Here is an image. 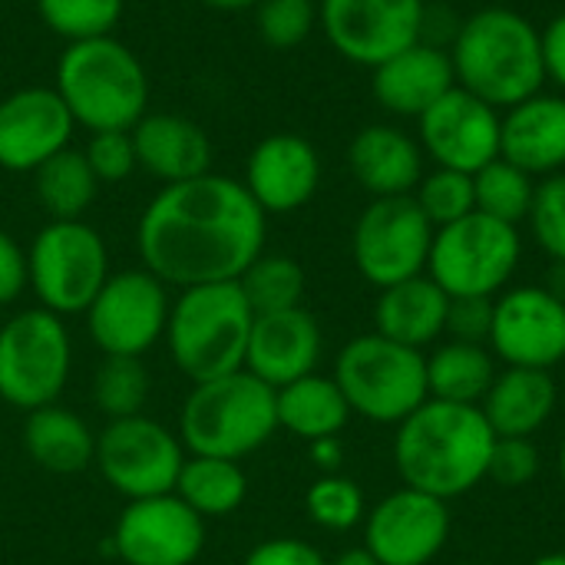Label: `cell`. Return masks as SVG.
I'll return each instance as SVG.
<instances>
[{
    "label": "cell",
    "mask_w": 565,
    "mask_h": 565,
    "mask_svg": "<svg viewBox=\"0 0 565 565\" xmlns=\"http://www.w3.org/2000/svg\"><path fill=\"white\" fill-rule=\"evenodd\" d=\"M503 113L480 96L454 86L417 119V142L424 156L440 169L477 175L500 159Z\"/></svg>",
    "instance_id": "cell-15"
},
{
    "label": "cell",
    "mask_w": 565,
    "mask_h": 565,
    "mask_svg": "<svg viewBox=\"0 0 565 565\" xmlns=\"http://www.w3.org/2000/svg\"><path fill=\"white\" fill-rule=\"evenodd\" d=\"M268 215L248 189L222 172L162 185L139 215L136 248L169 288L238 281L265 252Z\"/></svg>",
    "instance_id": "cell-1"
},
{
    "label": "cell",
    "mask_w": 565,
    "mask_h": 565,
    "mask_svg": "<svg viewBox=\"0 0 565 565\" xmlns=\"http://www.w3.org/2000/svg\"><path fill=\"white\" fill-rule=\"evenodd\" d=\"M526 222H530L536 245L553 262H565V172L536 182V195H533V209Z\"/></svg>",
    "instance_id": "cell-40"
},
{
    "label": "cell",
    "mask_w": 565,
    "mask_h": 565,
    "mask_svg": "<svg viewBox=\"0 0 565 565\" xmlns=\"http://www.w3.org/2000/svg\"><path fill=\"white\" fill-rule=\"evenodd\" d=\"M457 86V73L450 63V50L430 46L424 40L394 53L381 66L371 70L374 103L401 119H420L440 96Z\"/></svg>",
    "instance_id": "cell-22"
},
{
    "label": "cell",
    "mask_w": 565,
    "mask_h": 565,
    "mask_svg": "<svg viewBox=\"0 0 565 565\" xmlns=\"http://www.w3.org/2000/svg\"><path fill=\"white\" fill-rule=\"evenodd\" d=\"M520 258L523 238L516 225L470 212L434 232L427 275L450 298H497L516 275Z\"/></svg>",
    "instance_id": "cell-10"
},
{
    "label": "cell",
    "mask_w": 565,
    "mask_h": 565,
    "mask_svg": "<svg viewBox=\"0 0 565 565\" xmlns=\"http://www.w3.org/2000/svg\"><path fill=\"white\" fill-rule=\"evenodd\" d=\"M311 460L324 470V473H338L341 460H344V447L338 437H324V440H315L311 444Z\"/></svg>",
    "instance_id": "cell-48"
},
{
    "label": "cell",
    "mask_w": 565,
    "mask_h": 565,
    "mask_svg": "<svg viewBox=\"0 0 565 565\" xmlns=\"http://www.w3.org/2000/svg\"><path fill=\"white\" fill-rule=\"evenodd\" d=\"M536 182L540 179H533L530 172H523L520 166H513L510 159L500 156L473 175L477 212L520 228V222H526V215L533 209Z\"/></svg>",
    "instance_id": "cell-34"
},
{
    "label": "cell",
    "mask_w": 565,
    "mask_h": 565,
    "mask_svg": "<svg viewBox=\"0 0 565 565\" xmlns=\"http://www.w3.org/2000/svg\"><path fill=\"white\" fill-rule=\"evenodd\" d=\"M497 358L487 344L447 341L427 358V391L434 401L480 407L497 381Z\"/></svg>",
    "instance_id": "cell-30"
},
{
    "label": "cell",
    "mask_w": 565,
    "mask_h": 565,
    "mask_svg": "<svg viewBox=\"0 0 565 565\" xmlns=\"http://www.w3.org/2000/svg\"><path fill=\"white\" fill-rule=\"evenodd\" d=\"M248 305L255 315H271V311H288L298 308L305 298V268L291 255H271L262 252L238 278Z\"/></svg>",
    "instance_id": "cell-35"
},
{
    "label": "cell",
    "mask_w": 565,
    "mask_h": 565,
    "mask_svg": "<svg viewBox=\"0 0 565 565\" xmlns=\"http://www.w3.org/2000/svg\"><path fill=\"white\" fill-rule=\"evenodd\" d=\"M252 324L255 311L238 281L195 285L172 298L162 341L175 371L192 384H205L245 367Z\"/></svg>",
    "instance_id": "cell-5"
},
{
    "label": "cell",
    "mask_w": 565,
    "mask_h": 565,
    "mask_svg": "<svg viewBox=\"0 0 565 565\" xmlns=\"http://www.w3.org/2000/svg\"><path fill=\"white\" fill-rule=\"evenodd\" d=\"M447 305L450 295L424 271L417 278L381 288L374 301V331L387 341L424 351L447 331Z\"/></svg>",
    "instance_id": "cell-26"
},
{
    "label": "cell",
    "mask_w": 565,
    "mask_h": 565,
    "mask_svg": "<svg viewBox=\"0 0 565 565\" xmlns=\"http://www.w3.org/2000/svg\"><path fill=\"white\" fill-rule=\"evenodd\" d=\"M530 565H565V553H546V556L533 559Z\"/></svg>",
    "instance_id": "cell-52"
},
{
    "label": "cell",
    "mask_w": 565,
    "mask_h": 565,
    "mask_svg": "<svg viewBox=\"0 0 565 565\" xmlns=\"http://www.w3.org/2000/svg\"><path fill=\"white\" fill-rule=\"evenodd\" d=\"M172 295L149 268H122L106 278L83 311L86 334L103 358H142L166 338Z\"/></svg>",
    "instance_id": "cell-11"
},
{
    "label": "cell",
    "mask_w": 565,
    "mask_h": 565,
    "mask_svg": "<svg viewBox=\"0 0 565 565\" xmlns=\"http://www.w3.org/2000/svg\"><path fill=\"white\" fill-rule=\"evenodd\" d=\"M318 26V0H262L255 7V30L271 50L301 46Z\"/></svg>",
    "instance_id": "cell-39"
},
{
    "label": "cell",
    "mask_w": 565,
    "mask_h": 565,
    "mask_svg": "<svg viewBox=\"0 0 565 565\" xmlns=\"http://www.w3.org/2000/svg\"><path fill=\"white\" fill-rule=\"evenodd\" d=\"M212 10H225V13H235V10H255L262 0H199Z\"/></svg>",
    "instance_id": "cell-51"
},
{
    "label": "cell",
    "mask_w": 565,
    "mask_h": 565,
    "mask_svg": "<svg viewBox=\"0 0 565 565\" xmlns=\"http://www.w3.org/2000/svg\"><path fill=\"white\" fill-rule=\"evenodd\" d=\"M414 202L420 205V212L427 215V222H430L434 228L454 225V222L467 218L470 212H477L473 175L457 172V169H440V166H434V169L424 172V179L417 182Z\"/></svg>",
    "instance_id": "cell-38"
},
{
    "label": "cell",
    "mask_w": 565,
    "mask_h": 565,
    "mask_svg": "<svg viewBox=\"0 0 565 565\" xmlns=\"http://www.w3.org/2000/svg\"><path fill=\"white\" fill-rule=\"evenodd\" d=\"M460 23L463 17H457L447 3H427L424 7V20H420V40L430 43V46H440V50H450L457 33H460Z\"/></svg>",
    "instance_id": "cell-46"
},
{
    "label": "cell",
    "mask_w": 565,
    "mask_h": 565,
    "mask_svg": "<svg viewBox=\"0 0 565 565\" xmlns=\"http://www.w3.org/2000/svg\"><path fill=\"white\" fill-rule=\"evenodd\" d=\"M424 149L417 136L394 122H371L358 129L348 146V169L364 192L374 199L391 195H414L417 182L424 179Z\"/></svg>",
    "instance_id": "cell-24"
},
{
    "label": "cell",
    "mask_w": 565,
    "mask_h": 565,
    "mask_svg": "<svg viewBox=\"0 0 565 565\" xmlns=\"http://www.w3.org/2000/svg\"><path fill=\"white\" fill-rule=\"evenodd\" d=\"M113 550L126 565H195L205 520L175 493L129 500L113 526Z\"/></svg>",
    "instance_id": "cell-16"
},
{
    "label": "cell",
    "mask_w": 565,
    "mask_h": 565,
    "mask_svg": "<svg viewBox=\"0 0 565 565\" xmlns=\"http://www.w3.org/2000/svg\"><path fill=\"white\" fill-rule=\"evenodd\" d=\"M427 0H318V26L331 50L358 66H381L420 40Z\"/></svg>",
    "instance_id": "cell-14"
},
{
    "label": "cell",
    "mask_w": 565,
    "mask_h": 565,
    "mask_svg": "<svg viewBox=\"0 0 565 565\" xmlns=\"http://www.w3.org/2000/svg\"><path fill=\"white\" fill-rule=\"evenodd\" d=\"M497 434L480 407L427 397L394 434V467L404 487L444 503L467 497L490 473Z\"/></svg>",
    "instance_id": "cell-2"
},
{
    "label": "cell",
    "mask_w": 565,
    "mask_h": 565,
    "mask_svg": "<svg viewBox=\"0 0 565 565\" xmlns=\"http://www.w3.org/2000/svg\"><path fill=\"white\" fill-rule=\"evenodd\" d=\"M278 430L275 387L245 367L205 384H192L179 411V440L192 457L242 460L262 450Z\"/></svg>",
    "instance_id": "cell-6"
},
{
    "label": "cell",
    "mask_w": 565,
    "mask_h": 565,
    "mask_svg": "<svg viewBox=\"0 0 565 565\" xmlns=\"http://www.w3.org/2000/svg\"><path fill=\"white\" fill-rule=\"evenodd\" d=\"M275 401H278V427L295 434L305 444L338 437L351 420V407H348L338 381L324 377L318 371L278 387Z\"/></svg>",
    "instance_id": "cell-29"
},
{
    "label": "cell",
    "mask_w": 565,
    "mask_h": 565,
    "mask_svg": "<svg viewBox=\"0 0 565 565\" xmlns=\"http://www.w3.org/2000/svg\"><path fill=\"white\" fill-rule=\"evenodd\" d=\"M96 192L99 179L93 175L79 146H66L33 172V195L50 222L83 218L96 202Z\"/></svg>",
    "instance_id": "cell-32"
},
{
    "label": "cell",
    "mask_w": 565,
    "mask_h": 565,
    "mask_svg": "<svg viewBox=\"0 0 565 565\" xmlns=\"http://www.w3.org/2000/svg\"><path fill=\"white\" fill-rule=\"evenodd\" d=\"M129 132H132L139 169L146 175L159 179L162 185L212 172L215 146L209 139V132L189 116L146 113Z\"/></svg>",
    "instance_id": "cell-23"
},
{
    "label": "cell",
    "mask_w": 565,
    "mask_h": 565,
    "mask_svg": "<svg viewBox=\"0 0 565 565\" xmlns=\"http://www.w3.org/2000/svg\"><path fill=\"white\" fill-rule=\"evenodd\" d=\"M185 457L189 454L175 430L146 414H136L106 420V427L96 434L93 467L106 487H113L129 503L172 493Z\"/></svg>",
    "instance_id": "cell-12"
},
{
    "label": "cell",
    "mask_w": 565,
    "mask_h": 565,
    "mask_svg": "<svg viewBox=\"0 0 565 565\" xmlns=\"http://www.w3.org/2000/svg\"><path fill=\"white\" fill-rule=\"evenodd\" d=\"M351 414L371 424H401L427 397V354L381 338L377 331L351 338L331 374Z\"/></svg>",
    "instance_id": "cell-7"
},
{
    "label": "cell",
    "mask_w": 565,
    "mask_h": 565,
    "mask_svg": "<svg viewBox=\"0 0 565 565\" xmlns=\"http://www.w3.org/2000/svg\"><path fill=\"white\" fill-rule=\"evenodd\" d=\"M556 404L559 391L550 371L507 367L503 374H497L480 411L497 437H533L550 424Z\"/></svg>",
    "instance_id": "cell-27"
},
{
    "label": "cell",
    "mask_w": 565,
    "mask_h": 565,
    "mask_svg": "<svg viewBox=\"0 0 565 565\" xmlns=\"http://www.w3.org/2000/svg\"><path fill=\"white\" fill-rule=\"evenodd\" d=\"M540 33H543V66H546V79H553L559 89H565V10L556 13Z\"/></svg>",
    "instance_id": "cell-47"
},
{
    "label": "cell",
    "mask_w": 565,
    "mask_h": 565,
    "mask_svg": "<svg viewBox=\"0 0 565 565\" xmlns=\"http://www.w3.org/2000/svg\"><path fill=\"white\" fill-rule=\"evenodd\" d=\"M26 288V248L7 228H0V308L20 301Z\"/></svg>",
    "instance_id": "cell-45"
},
{
    "label": "cell",
    "mask_w": 565,
    "mask_h": 565,
    "mask_svg": "<svg viewBox=\"0 0 565 565\" xmlns=\"http://www.w3.org/2000/svg\"><path fill=\"white\" fill-rule=\"evenodd\" d=\"M242 565H328L318 546L305 543V540H291V536H278V540H265L258 543Z\"/></svg>",
    "instance_id": "cell-44"
},
{
    "label": "cell",
    "mask_w": 565,
    "mask_h": 565,
    "mask_svg": "<svg viewBox=\"0 0 565 565\" xmlns=\"http://www.w3.org/2000/svg\"><path fill=\"white\" fill-rule=\"evenodd\" d=\"M83 156L93 169V175L99 179V185H119L126 182L139 162H136V146H132V132L129 129H116V132H89Z\"/></svg>",
    "instance_id": "cell-41"
},
{
    "label": "cell",
    "mask_w": 565,
    "mask_h": 565,
    "mask_svg": "<svg viewBox=\"0 0 565 565\" xmlns=\"http://www.w3.org/2000/svg\"><path fill=\"white\" fill-rule=\"evenodd\" d=\"M73 374L66 321L46 308H23L0 324V401L20 414L56 404Z\"/></svg>",
    "instance_id": "cell-8"
},
{
    "label": "cell",
    "mask_w": 565,
    "mask_h": 565,
    "mask_svg": "<svg viewBox=\"0 0 565 565\" xmlns=\"http://www.w3.org/2000/svg\"><path fill=\"white\" fill-rule=\"evenodd\" d=\"M242 185L265 215H291L318 195L321 156L298 132H271L248 152Z\"/></svg>",
    "instance_id": "cell-20"
},
{
    "label": "cell",
    "mask_w": 565,
    "mask_h": 565,
    "mask_svg": "<svg viewBox=\"0 0 565 565\" xmlns=\"http://www.w3.org/2000/svg\"><path fill=\"white\" fill-rule=\"evenodd\" d=\"M556 467H559V477H563V483H565V437H563V444H559V457H556Z\"/></svg>",
    "instance_id": "cell-53"
},
{
    "label": "cell",
    "mask_w": 565,
    "mask_h": 565,
    "mask_svg": "<svg viewBox=\"0 0 565 565\" xmlns=\"http://www.w3.org/2000/svg\"><path fill=\"white\" fill-rule=\"evenodd\" d=\"M487 477L507 490L530 487L540 477V450L533 437H497Z\"/></svg>",
    "instance_id": "cell-42"
},
{
    "label": "cell",
    "mask_w": 565,
    "mask_h": 565,
    "mask_svg": "<svg viewBox=\"0 0 565 565\" xmlns=\"http://www.w3.org/2000/svg\"><path fill=\"white\" fill-rule=\"evenodd\" d=\"M434 232L437 228L427 222L414 195L371 199V205L358 215L351 235V255L361 278L381 291L424 275Z\"/></svg>",
    "instance_id": "cell-13"
},
{
    "label": "cell",
    "mask_w": 565,
    "mask_h": 565,
    "mask_svg": "<svg viewBox=\"0 0 565 565\" xmlns=\"http://www.w3.org/2000/svg\"><path fill=\"white\" fill-rule=\"evenodd\" d=\"M76 122L53 86H23L0 99V169L33 175L73 146Z\"/></svg>",
    "instance_id": "cell-19"
},
{
    "label": "cell",
    "mask_w": 565,
    "mask_h": 565,
    "mask_svg": "<svg viewBox=\"0 0 565 565\" xmlns=\"http://www.w3.org/2000/svg\"><path fill=\"white\" fill-rule=\"evenodd\" d=\"M328 565H381V563H377V559L361 546V550H344L341 556H334Z\"/></svg>",
    "instance_id": "cell-50"
},
{
    "label": "cell",
    "mask_w": 565,
    "mask_h": 565,
    "mask_svg": "<svg viewBox=\"0 0 565 565\" xmlns=\"http://www.w3.org/2000/svg\"><path fill=\"white\" fill-rule=\"evenodd\" d=\"M182 503H189L205 523L232 516L248 497V477L238 460L222 457H185L175 490Z\"/></svg>",
    "instance_id": "cell-31"
},
{
    "label": "cell",
    "mask_w": 565,
    "mask_h": 565,
    "mask_svg": "<svg viewBox=\"0 0 565 565\" xmlns=\"http://www.w3.org/2000/svg\"><path fill=\"white\" fill-rule=\"evenodd\" d=\"M457 86L507 113L510 106L543 93V33L510 7H483L463 17L450 46Z\"/></svg>",
    "instance_id": "cell-3"
},
{
    "label": "cell",
    "mask_w": 565,
    "mask_h": 565,
    "mask_svg": "<svg viewBox=\"0 0 565 565\" xmlns=\"http://www.w3.org/2000/svg\"><path fill=\"white\" fill-rule=\"evenodd\" d=\"M149 391H152V381H149L142 358H103L89 381L93 407L106 420L146 414Z\"/></svg>",
    "instance_id": "cell-33"
},
{
    "label": "cell",
    "mask_w": 565,
    "mask_h": 565,
    "mask_svg": "<svg viewBox=\"0 0 565 565\" xmlns=\"http://www.w3.org/2000/svg\"><path fill=\"white\" fill-rule=\"evenodd\" d=\"M500 156L530 172L533 179H546L565 169V96L536 93L503 113V139Z\"/></svg>",
    "instance_id": "cell-25"
},
{
    "label": "cell",
    "mask_w": 565,
    "mask_h": 565,
    "mask_svg": "<svg viewBox=\"0 0 565 565\" xmlns=\"http://www.w3.org/2000/svg\"><path fill=\"white\" fill-rule=\"evenodd\" d=\"M321 351H324L321 324L305 305L288 311L255 315L245 371L278 391L291 381L315 374Z\"/></svg>",
    "instance_id": "cell-21"
},
{
    "label": "cell",
    "mask_w": 565,
    "mask_h": 565,
    "mask_svg": "<svg viewBox=\"0 0 565 565\" xmlns=\"http://www.w3.org/2000/svg\"><path fill=\"white\" fill-rule=\"evenodd\" d=\"M364 550L381 565H430L450 540V510L444 500L401 487L364 516Z\"/></svg>",
    "instance_id": "cell-18"
},
{
    "label": "cell",
    "mask_w": 565,
    "mask_h": 565,
    "mask_svg": "<svg viewBox=\"0 0 565 565\" xmlns=\"http://www.w3.org/2000/svg\"><path fill=\"white\" fill-rule=\"evenodd\" d=\"M33 7L50 33L66 43H83L113 36L122 20L126 0H33Z\"/></svg>",
    "instance_id": "cell-36"
},
{
    "label": "cell",
    "mask_w": 565,
    "mask_h": 565,
    "mask_svg": "<svg viewBox=\"0 0 565 565\" xmlns=\"http://www.w3.org/2000/svg\"><path fill=\"white\" fill-rule=\"evenodd\" d=\"M487 348L507 367L553 371L565 361V301L543 285H520L497 295Z\"/></svg>",
    "instance_id": "cell-17"
},
{
    "label": "cell",
    "mask_w": 565,
    "mask_h": 565,
    "mask_svg": "<svg viewBox=\"0 0 565 565\" xmlns=\"http://www.w3.org/2000/svg\"><path fill=\"white\" fill-rule=\"evenodd\" d=\"M23 450L40 470L56 473V477H73L93 467L96 430L76 411L56 401L26 414Z\"/></svg>",
    "instance_id": "cell-28"
},
{
    "label": "cell",
    "mask_w": 565,
    "mask_h": 565,
    "mask_svg": "<svg viewBox=\"0 0 565 565\" xmlns=\"http://www.w3.org/2000/svg\"><path fill=\"white\" fill-rule=\"evenodd\" d=\"M553 298L565 301V262H553L550 265V275H546V285H543Z\"/></svg>",
    "instance_id": "cell-49"
},
{
    "label": "cell",
    "mask_w": 565,
    "mask_h": 565,
    "mask_svg": "<svg viewBox=\"0 0 565 565\" xmlns=\"http://www.w3.org/2000/svg\"><path fill=\"white\" fill-rule=\"evenodd\" d=\"M493 301L497 298H450L444 334H450V341L487 344L493 328Z\"/></svg>",
    "instance_id": "cell-43"
},
{
    "label": "cell",
    "mask_w": 565,
    "mask_h": 565,
    "mask_svg": "<svg viewBox=\"0 0 565 565\" xmlns=\"http://www.w3.org/2000/svg\"><path fill=\"white\" fill-rule=\"evenodd\" d=\"M109 268L106 238L86 222H46L26 248V281L40 308L70 318L99 295Z\"/></svg>",
    "instance_id": "cell-9"
},
{
    "label": "cell",
    "mask_w": 565,
    "mask_h": 565,
    "mask_svg": "<svg viewBox=\"0 0 565 565\" xmlns=\"http://www.w3.org/2000/svg\"><path fill=\"white\" fill-rule=\"evenodd\" d=\"M460 565H480V563H460Z\"/></svg>",
    "instance_id": "cell-54"
},
{
    "label": "cell",
    "mask_w": 565,
    "mask_h": 565,
    "mask_svg": "<svg viewBox=\"0 0 565 565\" xmlns=\"http://www.w3.org/2000/svg\"><path fill=\"white\" fill-rule=\"evenodd\" d=\"M305 513L315 526H321L328 533H348V530L361 526L367 516L364 490L351 477L324 473L308 487Z\"/></svg>",
    "instance_id": "cell-37"
},
{
    "label": "cell",
    "mask_w": 565,
    "mask_h": 565,
    "mask_svg": "<svg viewBox=\"0 0 565 565\" xmlns=\"http://www.w3.org/2000/svg\"><path fill=\"white\" fill-rule=\"evenodd\" d=\"M53 89L76 129L86 132L132 129L149 113V73L116 33L66 43L56 60Z\"/></svg>",
    "instance_id": "cell-4"
}]
</instances>
